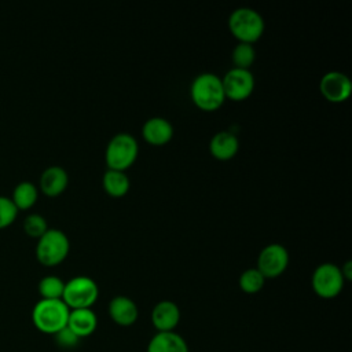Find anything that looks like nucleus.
Segmentation results:
<instances>
[{"label": "nucleus", "instance_id": "nucleus-1", "mask_svg": "<svg viewBox=\"0 0 352 352\" xmlns=\"http://www.w3.org/2000/svg\"><path fill=\"white\" fill-rule=\"evenodd\" d=\"M69 312V307L62 300L40 298L33 307L32 322L38 331L54 336L66 327Z\"/></svg>", "mask_w": 352, "mask_h": 352}, {"label": "nucleus", "instance_id": "nucleus-2", "mask_svg": "<svg viewBox=\"0 0 352 352\" xmlns=\"http://www.w3.org/2000/svg\"><path fill=\"white\" fill-rule=\"evenodd\" d=\"M190 95L195 106L205 111H213L219 109L226 100L221 77L214 73L198 74L191 82Z\"/></svg>", "mask_w": 352, "mask_h": 352}, {"label": "nucleus", "instance_id": "nucleus-3", "mask_svg": "<svg viewBox=\"0 0 352 352\" xmlns=\"http://www.w3.org/2000/svg\"><path fill=\"white\" fill-rule=\"evenodd\" d=\"M228 28L241 43L253 44L264 33V18L250 7H238L228 16Z\"/></svg>", "mask_w": 352, "mask_h": 352}, {"label": "nucleus", "instance_id": "nucleus-4", "mask_svg": "<svg viewBox=\"0 0 352 352\" xmlns=\"http://www.w3.org/2000/svg\"><path fill=\"white\" fill-rule=\"evenodd\" d=\"M139 153L136 139L128 132L116 133L107 143L104 151V160L109 169L124 170L129 168Z\"/></svg>", "mask_w": 352, "mask_h": 352}, {"label": "nucleus", "instance_id": "nucleus-5", "mask_svg": "<svg viewBox=\"0 0 352 352\" xmlns=\"http://www.w3.org/2000/svg\"><path fill=\"white\" fill-rule=\"evenodd\" d=\"M70 249L67 235L58 228H48L36 245V257L45 267L60 264Z\"/></svg>", "mask_w": 352, "mask_h": 352}, {"label": "nucleus", "instance_id": "nucleus-6", "mask_svg": "<svg viewBox=\"0 0 352 352\" xmlns=\"http://www.w3.org/2000/svg\"><path fill=\"white\" fill-rule=\"evenodd\" d=\"M99 297V287L96 282L85 275H77L65 282L62 301L69 309L91 308Z\"/></svg>", "mask_w": 352, "mask_h": 352}, {"label": "nucleus", "instance_id": "nucleus-7", "mask_svg": "<svg viewBox=\"0 0 352 352\" xmlns=\"http://www.w3.org/2000/svg\"><path fill=\"white\" fill-rule=\"evenodd\" d=\"M344 276L341 268L334 263L319 264L312 274V289L322 298L337 297L344 287Z\"/></svg>", "mask_w": 352, "mask_h": 352}, {"label": "nucleus", "instance_id": "nucleus-8", "mask_svg": "<svg viewBox=\"0 0 352 352\" xmlns=\"http://www.w3.org/2000/svg\"><path fill=\"white\" fill-rule=\"evenodd\" d=\"M289 264V252L287 249L278 243H268L261 249L257 257V270L267 278H276L279 276Z\"/></svg>", "mask_w": 352, "mask_h": 352}, {"label": "nucleus", "instance_id": "nucleus-9", "mask_svg": "<svg viewBox=\"0 0 352 352\" xmlns=\"http://www.w3.org/2000/svg\"><path fill=\"white\" fill-rule=\"evenodd\" d=\"M226 98L232 100L246 99L254 89V76L249 69L231 67L221 77Z\"/></svg>", "mask_w": 352, "mask_h": 352}, {"label": "nucleus", "instance_id": "nucleus-10", "mask_svg": "<svg viewBox=\"0 0 352 352\" xmlns=\"http://www.w3.org/2000/svg\"><path fill=\"white\" fill-rule=\"evenodd\" d=\"M319 89L329 102L340 103L349 98L352 91V82L345 73L331 70L323 74V77L320 78Z\"/></svg>", "mask_w": 352, "mask_h": 352}, {"label": "nucleus", "instance_id": "nucleus-11", "mask_svg": "<svg viewBox=\"0 0 352 352\" xmlns=\"http://www.w3.org/2000/svg\"><path fill=\"white\" fill-rule=\"evenodd\" d=\"M180 308L170 300H162L151 309V323L157 333L175 331L180 322Z\"/></svg>", "mask_w": 352, "mask_h": 352}, {"label": "nucleus", "instance_id": "nucleus-12", "mask_svg": "<svg viewBox=\"0 0 352 352\" xmlns=\"http://www.w3.org/2000/svg\"><path fill=\"white\" fill-rule=\"evenodd\" d=\"M107 311L111 320L121 327H129L135 324L139 316V309L136 302L128 296L113 297L109 302Z\"/></svg>", "mask_w": 352, "mask_h": 352}, {"label": "nucleus", "instance_id": "nucleus-13", "mask_svg": "<svg viewBox=\"0 0 352 352\" xmlns=\"http://www.w3.org/2000/svg\"><path fill=\"white\" fill-rule=\"evenodd\" d=\"M80 340L89 337L98 327V318L92 308L70 309L66 324Z\"/></svg>", "mask_w": 352, "mask_h": 352}, {"label": "nucleus", "instance_id": "nucleus-14", "mask_svg": "<svg viewBox=\"0 0 352 352\" xmlns=\"http://www.w3.org/2000/svg\"><path fill=\"white\" fill-rule=\"evenodd\" d=\"M144 140L153 146L166 144L173 136L172 124L164 117H151L142 126Z\"/></svg>", "mask_w": 352, "mask_h": 352}, {"label": "nucleus", "instance_id": "nucleus-15", "mask_svg": "<svg viewBox=\"0 0 352 352\" xmlns=\"http://www.w3.org/2000/svg\"><path fill=\"white\" fill-rule=\"evenodd\" d=\"M146 352H190L187 341L176 331L155 333L146 348Z\"/></svg>", "mask_w": 352, "mask_h": 352}, {"label": "nucleus", "instance_id": "nucleus-16", "mask_svg": "<svg viewBox=\"0 0 352 352\" xmlns=\"http://www.w3.org/2000/svg\"><path fill=\"white\" fill-rule=\"evenodd\" d=\"M69 183L67 172L59 165L45 168L40 176V190L48 197H56L65 191Z\"/></svg>", "mask_w": 352, "mask_h": 352}, {"label": "nucleus", "instance_id": "nucleus-17", "mask_svg": "<svg viewBox=\"0 0 352 352\" xmlns=\"http://www.w3.org/2000/svg\"><path fill=\"white\" fill-rule=\"evenodd\" d=\"M238 148V138L231 131H219L212 136L209 142V150L212 155L221 161L232 158L236 154Z\"/></svg>", "mask_w": 352, "mask_h": 352}, {"label": "nucleus", "instance_id": "nucleus-18", "mask_svg": "<svg viewBox=\"0 0 352 352\" xmlns=\"http://www.w3.org/2000/svg\"><path fill=\"white\" fill-rule=\"evenodd\" d=\"M131 182L124 170L107 169L103 175V188L111 197H122L128 192Z\"/></svg>", "mask_w": 352, "mask_h": 352}, {"label": "nucleus", "instance_id": "nucleus-19", "mask_svg": "<svg viewBox=\"0 0 352 352\" xmlns=\"http://www.w3.org/2000/svg\"><path fill=\"white\" fill-rule=\"evenodd\" d=\"M37 197H38V191H37V187L32 183V182H21L18 183L14 190H12V195H11V199L14 202V205L16 206V209H29L32 208L36 201H37Z\"/></svg>", "mask_w": 352, "mask_h": 352}, {"label": "nucleus", "instance_id": "nucleus-20", "mask_svg": "<svg viewBox=\"0 0 352 352\" xmlns=\"http://www.w3.org/2000/svg\"><path fill=\"white\" fill-rule=\"evenodd\" d=\"M38 293L45 300H62L65 282L55 275H47L38 282Z\"/></svg>", "mask_w": 352, "mask_h": 352}, {"label": "nucleus", "instance_id": "nucleus-21", "mask_svg": "<svg viewBox=\"0 0 352 352\" xmlns=\"http://www.w3.org/2000/svg\"><path fill=\"white\" fill-rule=\"evenodd\" d=\"M265 278L257 268H248L239 275V287L248 294H254L260 292L264 286Z\"/></svg>", "mask_w": 352, "mask_h": 352}, {"label": "nucleus", "instance_id": "nucleus-22", "mask_svg": "<svg viewBox=\"0 0 352 352\" xmlns=\"http://www.w3.org/2000/svg\"><path fill=\"white\" fill-rule=\"evenodd\" d=\"M232 62H234V67H239V69H249L250 65L254 62L256 58V50L253 47V44L250 43H238L231 54Z\"/></svg>", "mask_w": 352, "mask_h": 352}, {"label": "nucleus", "instance_id": "nucleus-23", "mask_svg": "<svg viewBox=\"0 0 352 352\" xmlns=\"http://www.w3.org/2000/svg\"><path fill=\"white\" fill-rule=\"evenodd\" d=\"M48 230L45 219L38 213H30L23 220V231L33 238H40Z\"/></svg>", "mask_w": 352, "mask_h": 352}, {"label": "nucleus", "instance_id": "nucleus-24", "mask_svg": "<svg viewBox=\"0 0 352 352\" xmlns=\"http://www.w3.org/2000/svg\"><path fill=\"white\" fill-rule=\"evenodd\" d=\"M18 209L10 197L0 195V228L8 227L16 219Z\"/></svg>", "mask_w": 352, "mask_h": 352}, {"label": "nucleus", "instance_id": "nucleus-25", "mask_svg": "<svg viewBox=\"0 0 352 352\" xmlns=\"http://www.w3.org/2000/svg\"><path fill=\"white\" fill-rule=\"evenodd\" d=\"M54 338H55V342L63 349H72L77 346L78 342L81 341L67 326L59 330L56 334H54Z\"/></svg>", "mask_w": 352, "mask_h": 352}, {"label": "nucleus", "instance_id": "nucleus-26", "mask_svg": "<svg viewBox=\"0 0 352 352\" xmlns=\"http://www.w3.org/2000/svg\"><path fill=\"white\" fill-rule=\"evenodd\" d=\"M351 267H352V261H351V260L345 261V264L341 267V272H342V276H344V279H351V276H352V271H351Z\"/></svg>", "mask_w": 352, "mask_h": 352}]
</instances>
